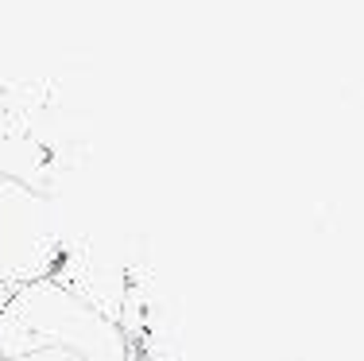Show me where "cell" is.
<instances>
[{
	"label": "cell",
	"mask_w": 364,
	"mask_h": 361,
	"mask_svg": "<svg viewBox=\"0 0 364 361\" xmlns=\"http://www.w3.org/2000/svg\"><path fill=\"white\" fill-rule=\"evenodd\" d=\"M31 350H66L82 361L132 357V342L117 323L58 288L50 276L16 288L0 311V357H20Z\"/></svg>",
	"instance_id": "cell-1"
},
{
	"label": "cell",
	"mask_w": 364,
	"mask_h": 361,
	"mask_svg": "<svg viewBox=\"0 0 364 361\" xmlns=\"http://www.w3.org/2000/svg\"><path fill=\"white\" fill-rule=\"evenodd\" d=\"M66 234L58 226V206L47 194L0 175V283L47 280L58 268Z\"/></svg>",
	"instance_id": "cell-2"
},
{
	"label": "cell",
	"mask_w": 364,
	"mask_h": 361,
	"mask_svg": "<svg viewBox=\"0 0 364 361\" xmlns=\"http://www.w3.org/2000/svg\"><path fill=\"white\" fill-rule=\"evenodd\" d=\"M0 361H82V357H77V354H66V350H31V354L0 357Z\"/></svg>",
	"instance_id": "cell-3"
},
{
	"label": "cell",
	"mask_w": 364,
	"mask_h": 361,
	"mask_svg": "<svg viewBox=\"0 0 364 361\" xmlns=\"http://www.w3.org/2000/svg\"><path fill=\"white\" fill-rule=\"evenodd\" d=\"M8 299H12V288H8V283H0V311L8 307Z\"/></svg>",
	"instance_id": "cell-4"
},
{
	"label": "cell",
	"mask_w": 364,
	"mask_h": 361,
	"mask_svg": "<svg viewBox=\"0 0 364 361\" xmlns=\"http://www.w3.org/2000/svg\"><path fill=\"white\" fill-rule=\"evenodd\" d=\"M128 361H147V357H136V354H132V357H128Z\"/></svg>",
	"instance_id": "cell-5"
}]
</instances>
